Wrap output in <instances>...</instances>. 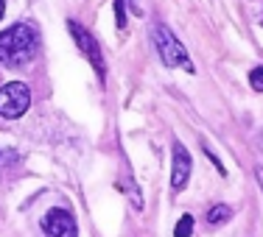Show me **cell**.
I'll use <instances>...</instances> for the list:
<instances>
[{"label":"cell","mask_w":263,"mask_h":237,"mask_svg":"<svg viewBox=\"0 0 263 237\" xmlns=\"http://www.w3.org/2000/svg\"><path fill=\"white\" fill-rule=\"evenodd\" d=\"M152 36H154V45H157V53H160V59H162V64H168V67H182V70L187 73H193L196 67H193V61H191V56H187L185 51V45L174 36V31L168 28V26H154L152 28Z\"/></svg>","instance_id":"2"},{"label":"cell","mask_w":263,"mask_h":237,"mask_svg":"<svg viewBox=\"0 0 263 237\" xmlns=\"http://www.w3.org/2000/svg\"><path fill=\"white\" fill-rule=\"evenodd\" d=\"M191 154L182 142H174V165H171V187L174 192H182L187 187V179H191Z\"/></svg>","instance_id":"6"},{"label":"cell","mask_w":263,"mask_h":237,"mask_svg":"<svg viewBox=\"0 0 263 237\" xmlns=\"http://www.w3.org/2000/svg\"><path fill=\"white\" fill-rule=\"evenodd\" d=\"M249 87H252L255 92H263V67H255V70L249 73Z\"/></svg>","instance_id":"9"},{"label":"cell","mask_w":263,"mask_h":237,"mask_svg":"<svg viewBox=\"0 0 263 237\" xmlns=\"http://www.w3.org/2000/svg\"><path fill=\"white\" fill-rule=\"evenodd\" d=\"M42 232L48 237H79L76 232V221L67 209H48L42 218Z\"/></svg>","instance_id":"5"},{"label":"cell","mask_w":263,"mask_h":237,"mask_svg":"<svg viewBox=\"0 0 263 237\" xmlns=\"http://www.w3.org/2000/svg\"><path fill=\"white\" fill-rule=\"evenodd\" d=\"M67 28H70V34H73V39H76V45L81 48V53L90 59V64L96 67L98 78H101V84H104V78H106V64H104V53H101V48H98L96 36H92L84 26H79L76 20L67 23Z\"/></svg>","instance_id":"4"},{"label":"cell","mask_w":263,"mask_h":237,"mask_svg":"<svg viewBox=\"0 0 263 237\" xmlns=\"http://www.w3.org/2000/svg\"><path fill=\"white\" fill-rule=\"evenodd\" d=\"M3 11H6V0H0V17H3Z\"/></svg>","instance_id":"11"},{"label":"cell","mask_w":263,"mask_h":237,"mask_svg":"<svg viewBox=\"0 0 263 237\" xmlns=\"http://www.w3.org/2000/svg\"><path fill=\"white\" fill-rule=\"evenodd\" d=\"M191 232H193V218L182 215L177 221V226H174V237H191Z\"/></svg>","instance_id":"8"},{"label":"cell","mask_w":263,"mask_h":237,"mask_svg":"<svg viewBox=\"0 0 263 237\" xmlns=\"http://www.w3.org/2000/svg\"><path fill=\"white\" fill-rule=\"evenodd\" d=\"M230 218H233V209H230L227 204H216V207H210V212H208V223H210V226L227 223Z\"/></svg>","instance_id":"7"},{"label":"cell","mask_w":263,"mask_h":237,"mask_svg":"<svg viewBox=\"0 0 263 237\" xmlns=\"http://www.w3.org/2000/svg\"><path fill=\"white\" fill-rule=\"evenodd\" d=\"M36 53H40V34L31 23H17V26L0 31V64H28Z\"/></svg>","instance_id":"1"},{"label":"cell","mask_w":263,"mask_h":237,"mask_svg":"<svg viewBox=\"0 0 263 237\" xmlns=\"http://www.w3.org/2000/svg\"><path fill=\"white\" fill-rule=\"evenodd\" d=\"M31 106V90L23 81H9V84L0 87V115L14 120L23 117Z\"/></svg>","instance_id":"3"},{"label":"cell","mask_w":263,"mask_h":237,"mask_svg":"<svg viewBox=\"0 0 263 237\" xmlns=\"http://www.w3.org/2000/svg\"><path fill=\"white\" fill-rule=\"evenodd\" d=\"M115 20H118V28L126 26V11H123V0H115Z\"/></svg>","instance_id":"10"}]
</instances>
